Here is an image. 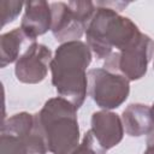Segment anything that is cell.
<instances>
[{"instance_id":"obj_6","label":"cell","mask_w":154,"mask_h":154,"mask_svg":"<svg viewBox=\"0 0 154 154\" xmlns=\"http://www.w3.org/2000/svg\"><path fill=\"white\" fill-rule=\"evenodd\" d=\"M88 93L101 108L119 107L129 96V79L106 69H91L87 73Z\"/></svg>"},{"instance_id":"obj_12","label":"cell","mask_w":154,"mask_h":154,"mask_svg":"<svg viewBox=\"0 0 154 154\" xmlns=\"http://www.w3.org/2000/svg\"><path fill=\"white\" fill-rule=\"evenodd\" d=\"M36 40L29 37L20 28L13 29L0 37V52H1V67L19 59V54L23 49H28Z\"/></svg>"},{"instance_id":"obj_5","label":"cell","mask_w":154,"mask_h":154,"mask_svg":"<svg viewBox=\"0 0 154 154\" xmlns=\"http://www.w3.org/2000/svg\"><path fill=\"white\" fill-rule=\"evenodd\" d=\"M97 6L91 1L52 2V34L57 41H77L87 31Z\"/></svg>"},{"instance_id":"obj_14","label":"cell","mask_w":154,"mask_h":154,"mask_svg":"<svg viewBox=\"0 0 154 154\" xmlns=\"http://www.w3.org/2000/svg\"><path fill=\"white\" fill-rule=\"evenodd\" d=\"M24 5H25L24 2H19V1H1L0 2V7H1V25L5 26L7 23L13 22L14 18L22 11V7Z\"/></svg>"},{"instance_id":"obj_8","label":"cell","mask_w":154,"mask_h":154,"mask_svg":"<svg viewBox=\"0 0 154 154\" xmlns=\"http://www.w3.org/2000/svg\"><path fill=\"white\" fill-rule=\"evenodd\" d=\"M153 51V40L149 36L144 35L136 46H134L132 48L123 53L120 57H118V59L113 64H111L106 70L111 72L119 71L129 81L140 79L144 76L147 71V66L150 60Z\"/></svg>"},{"instance_id":"obj_3","label":"cell","mask_w":154,"mask_h":154,"mask_svg":"<svg viewBox=\"0 0 154 154\" xmlns=\"http://www.w3.org/2000/svg\"><path fill=\"white\" fill-rule=\"evenodd\" d=\"M77 108L64 97L49 99L35 114L36 124L52 154H72L79 144Z\"/></svg>"},{"instance_id":"obj_4","label":"cell","mask_w":154,"mask_h":154,"mask_svg":"<svg viewBox=\"0 0 154 154\" xmlns=\"http://www.w3.org/2000/svg\"><path fill=\"white\" fill-rule=\"evenodd\" d=\"M47 150L35 116L22 112L4 122L0 134V154H46Z\"/></svg>"},{"instance_id":"obj_9","label":"cell","mask_w":154,"mask_h":154,"mask_svg":"<svg viewBox=\"0 0 154 154\" xmlns=\"http://www.w3.org/2000/svg\"><path fill=\"white\" fill-rule=\"evenodd\" d=\"M91 132L103 149L117 146L124 135V128L120 118L107 111L95 112L91 117Z\"/></svg>"},{"instance_id":"obj_2","label":"cell","mask_w":154,"mask_h":154,"mask_svg":"<svg viewBox=\"0 0 154 154\" xmlns=\"http://www.w3.org/2000/svg\"><path fill=\"white\" fill-rule=\"evenodd\" d=\"M90 61V48L78 40L60 45L51 61L52 84L59 96L70 101L76 108L82 106L87 96V67Z\"/></svg>"},{"instance_id":"obj_1","label":"cell","mask_w":154,"mask_h":154,"mask_svg":"<svg viewBox=\"0 0 154 154\" xmlns=\"http://www.w3.org/2000/svg\"><path fill=\"white\" fill-rule=\"evenodd\" d=\"M97 10L85 31L88 47L97 59L105 60V69L118 57L136 46L144 34L126 17H122L105 2H96Z\"/></svg>"},{"instance_id":"obj_15","label":"cell","mask_w":154,"mask_h":154,"mask_svg":"<svg viewBox=\"0 0 154 154\" xmlns=\"http://www.w3.org/2000/svg\"><path fill=\"white\" fill-rule=\"evenodd\" d=\"M144 154H154V130L149 134V137L147 140V149Z\"/></svg>"},{"instance_id":"obj_10","label":"cell","mask_w":154,"mask_h":154,"mask_svg":"<svg viewBox=\"0 0 154 154\" xmlns=\"http://www.w3.org/2000/svg\"><path fill=\"white\" fill-rule=\"evenodd\" d=\"M52 28L51 4L46 1L25 2V13L22 19L20 29L31 38L43 35Z\"/></svg>"},{"instance_id":"obj_13","label":"cell","mask_w":154,"mask_h":154,"mask_svg":"<svg viewBox=\"0 0 154 154\" xmlns=\"http://www.w3.org/2000/svg\"><path fill=\"white\" fill-rule=\"evenodd\" d=\"M105 152L106 149L101 147L91 130H88L82 142L78 144V147L73 150L72 154H105Z\"/></svg>"},{"instance_id":"obj_16","label":"cell","mask_w":154,"mask_h":154,"mask_svg":"<svg viewBox=\"0 0 154 154\" xmlns=\"http://www.w3.org/2000/svg\"><path fill=\"white\" fill-rule=\"evenodd\" d=\"M150 112H152V118H153V122H154V103H153V106L150 108Z\"/></svg>"},{"instance_id":"obj_11","label":"cell","mask_w":154,"mask_h":154,"mask_svg":"<svg viewBox=\"0 0 154 154\" xmlns=\"http://www.w3.org/2000/svg\"><path fill=\"white\" fill-rule=\"evenodd\" d=\"M123 125L130 136L149 135L154 130L150 108L146 105L132 103L123 112Z\"/></svg>"},{"instance_id":"obj_7","label":"cell","mask_w":154,"mask_h":154,"mask_svg":"<svg viewBox=\"0 0 154 154\" xmlns=\"http://www.w3.org/2000/svg\"><path fill=\"white\" fill-rule=\"evenodd\" d=\"M51 49L40 43H32L17 60L14 73L23 83H38L45 79L52 61Z\"/></svg>"}]
</instances>
